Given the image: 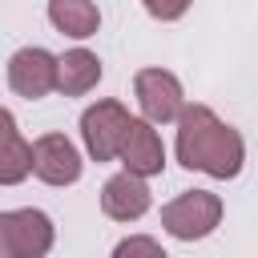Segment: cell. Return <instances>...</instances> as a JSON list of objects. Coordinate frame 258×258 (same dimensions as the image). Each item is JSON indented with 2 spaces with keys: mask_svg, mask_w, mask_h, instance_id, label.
<instances>
[{
  "mask_svg": "<svg viewBox=\"0 0 258 258\" xmlns=\"http://www.w3.org/2000/svg\"><path fill=\"white\" fill-rule=\"evenodd\" d=\"M133 93H137V105L145 113L149 125H165V121H177L185 97H181V81L165 69H141L133 77Z\"/></svg>",
  "mask_w": 258,
  "mask_h": 258,
  "instance_id": "4",
  "label": "cell"
},
{
  "mask_svg": "<svg viewBox=\"0 0 258 258\" xmlns=\"http://www.w3.org/2000/svg\"><path fill=\"white\" fill-rule=\"evenodd\" d=\"M48 20L56 32L77 36V40H85L101 28V12L93 0H48Z\"/></svg>",
  "mask_w": 258,
  "mask_h": 258,
  "instance_id": "12",
  "label": "cell"
},
{
  "mask_svg": "<svg viewBox=\"0 0 258 258\" xmlns=\"http://www.w3.org/2000/svg\"><path fill=\"white\" fill-rule=\"evenodd\" d=\"M113 258H165V250H161V242H153L149 234H133V238L117 242Z\"/></svg>",
  "mask_w": 258,
  "mask_h": 258,
  "instance_id": "13",
  "label": "cell"
},
{
  "mask_svg": "<svg viewBox=\"0 0 258 258\" xmlns=\"http://www.w3.org/2000/svg\"><path fill=\"white\" fill-rule=\"evenodd\" d=\"M185 8H189V0H145V12L153 20H177V16H185Z\"/></svg>",
  "mask_w": 258,
  "mask_h": 258,
  "instance_id": "14",
  "label": "cell"
},
{
  "mask_svg": "<svg viewBox=\"0 0 258 258\" xmlns=\"http://www.w3.org/2000/svg\"><path fill=\"white\" fill-rule=\"evenodd\" d=\"M129 125V113L121 101H97L85 109L81 117V137H85V149L93 161H109L117 157V145H121V133Z\"/></svg>",
  "mask_w": 258,
  "mask_h": 258,
  "instance_id": "5",
  "label": "cell"
},
{
  "mask_svg": "<svg viewBox=\"0 0 258 258\" xmlns=\"http://www.w3.org/2000/svg\"><path fill=\"white\" fill-rule=\"evenodd\" d=\"M149 185H145V177H137V173H113L109 181H105V189H101V210H105V218H113V222H137L145 210H149Z\"/></svg>",
  "mask_w": 258,
  "mask_h": 258,
  "instance_id": "9",
  "label": "cell"
},
{
  "mask_svg": "<svg viewBox=\"0 0 258 258\" xmlns=\"http://www.w3.org/2000/svg\"><path fill=\"white\" fill-rule=\"evenodd\" d=\"M218 222H222V198L210 189H185L161 206V226L181 242H198V238L214 234Z\"/></svg>",
  "mask_w": 258,
  "mask_h": 258,
  "instance_id": "2",
  "label": "cell"
},
{
  "mask_svg": "<svg viewBox=\"0 0 258 258\" xmlns=\"http://www.w3.org/2000/svg\"><path fill=\"white\" fill-rule=\"evenodd\" d=\"M52 250V222L40 210L0 214V258H44Z\"/></svg>",
  "mask_w": 258,
  "mask_h": 258,
  "instance_id": "3",
  "label": "cell"
},
{
  "mask_svg": "<svg viewBox=\"0 0 258 258\" xmlns=\"http://www.w3.org/2000/svg\"><path fill=\"white\" fill-rule=\"evenodd\" d=\"M32 173V145L16 133V117L0 109V185H16Z\"/></svg>",
  "mask_w": 258,
  "mask_h": 258,
  "instance_id": "10",
  "label": "cell"
},
{
  "mask_svg": "<svg viewBox=\"0 0 258 258\" xmlns=\"http://www.w3.org/2000/svg\"><path fill=\"white\" fill-rule=\"evenodd\" d=\"M32 173L48 185H73L81 177V153L64 133H44L32 145Z\"/></svg>",
  "mask_w": 258,
  "mask_h": 258,
  "instance_id": "7",
  "label": "cell"
},
{
  "mask_svg": "<svg viewBox=\"0 0 258 258\" xmlns=\"http://www.w3.org/2000/svg\"><path fill=\"white\" fill-rule=\"evenodd\" d=\"M8 85H12V93H20L28 101L48 97L56 89V56L48 48H36V44L12 52V60H8Z\"/></svg>",
  "mask_w": 258,
  "mask_h": 258,
  "instance_id": "6",
  "label": "cell"
},
{
  "mask_svg": "<svg viewBox=\"0 0 258 258\" xmlns=\"http://www.w3.org/2000/svg\"><path fill=\"white\" fill-rule=\"evenodd\" d=\"M117 157L137 177H153V173L165 169V149H161L157 129L149 121H137V117H129V125L121 133V145H117Z\"/></svg>",
  "mask_w": 258,
  "mask_h": 258,
  "instance_id": "8",
  "label": "cell"
},
{
  "mask_svg": "<svg viewBox=\"0 0 258 258\" xmlns=\"http://www.w3.org/2000/svg\"><path fill=\"white\" fill-rule=\"evenodd\" d=\"M97 81H101V60H97V52L73 48V52H64V56H56V89H60L64 97H81V93H89Z\"/></svg>",
  "mask_w": 258,
  "mask_h": 258,
  "instance_id": "11",
  "label": "cell"
},
{
  "mask_svg": "<svg viewBox=\"0 0 258 258\" xmlns=\"http://www.w3.org/2000/svg\"><path fill=\"white\" fill-rule=\"evenodd\" d=\"M177 161L185 169H202L210 177H238L246 161L242 133L218 121L210 105H181L177 113Z\"/></svg>",
  "mask_w": 258,
  "mask_h": 258,
  "instance_id": "1",
  "label": "cell"
}]
</instances>
